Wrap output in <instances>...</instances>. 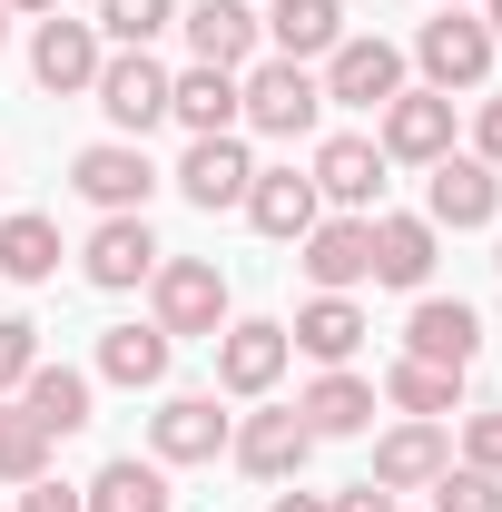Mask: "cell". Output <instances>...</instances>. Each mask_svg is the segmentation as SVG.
<instances>
[{
	"label": "cell",
	"instance_id": "obj_40",
	"mask_svg": "<svg viewBox=\"0 0 502 512\" xmlns=\"http://www.w3.org/2000/svg\"><path fill=\"white\" fill-rule=\"evenodd\" d=\"M0 10H20V20H50V10H60V0H0Z\"/></svg>",
	"mask_w": 502,
	"mask_h": 512
},
{
	"label": "cell",
	"instance_id": "obj_37",
	"mask_svg": "<svg viewBox=\"0 0 502 512\" xmlns=\"http://www.w3.org/2000/svg\"><path fill=\"white\" fill-rule=\"evenodd\" d=\"M10 512H89V503H79L69 483H50V473H40V483H20V503H10Z\"/></svg>",
	"mask_w": 502,
	"mask_h": 512
},
{
	"label": "cell",
	"instance_id": "obj_30",
	"mask_svg": "<svg viewBox=\"0 0 502 512\" xmlns=\"http://www.w3.org/2000/svg\"><path fill=\"white\" fill-rule=\"evenodd\" d=\"M453 394H463V375H443V365H414V355L384 375V404H394V414H414V424H443V414H453Z\"/></svg>",
	"mask_w": 502,
	"mask_h": 512
},
{
	"label": "cell",
	"instance_id": "obj_17",
	"mask_svg": "<svg viewBox=\"0 0 502 512\" xmlns=\"http://www.w3.org/2000/svg\"><path fill=\"white\" fill-rule=\"evenodd\" d=\"M306 178H315V197H335L345 217H375V207H384V148H375V138H355V128H335V138L315 148Z\"/></svg>",
	"mask_w": 502,
	"mask_h": 512
},
{
	"label": "cell",
	"instance_id": "obj_42",
	"mask_svg": "<svg viewBox=\"0 0 502 512\" xmlns=\"http://www.w3.org/2000/svg\"><path fill=\"white\" fill-rule=\"evenodd\" d=\"M434 10H473V0H434Z\"/></svg>",
	"mask_w": 502,
	"mask_h": 512
},
{
	"label": "cell",
	"instance_id": "obj_5",
	"mask_svg": "<svg viewBox=\"0 0 502 512\" xmlns=\"http://www.w3.org/2000/svg\"><path fill=\"white\" fill-rule=\"evenodd\" d=\"M69 188L89 197L99 217H148V197L168 188V178L148 168V148H138V138H99V148H79V158H69Z\"/></svg>",
	"mask_w": 502,
	"mask_h": 512
},
{
	"label": "cell",
	"instance_id": "obj_22",
	"mask_svg": "<svg viewBox=\"0 0 502 512\" xmlns=\"http://www.w3.org/2000/svg\"><path fill=\"white\" fill-rule=\"evenodd\" d=\"M296 414H306L315 444H335V434H365V424H375V384L355 375V365H325V375L296 394Z\"/></svg>",
	"mask_w": 502,
	"mask_h": 512
},
{
	"label": "cell",
	"instance_id": "obj_8",
	"mask_svg": "<svg viewBox=\"0 0 502 512\" xmlns=\"http://www.w3.org/2000/svg\"><path fill=\"white\" fill-rule=\"evenodd\" d=\"M286 365H296V345H286V325H276V316H227V335H217V394L266 404Z\"/></svg>",
	"mask_w": 502,
	"mask_h": 512
},
{
	"label": "cell",
	"instance_id": "obj_39",
	"mask_svg": "<svg viewBox=\"0 0 502 512\" xmlns=\"http://www.w3.org/2000/svg\"><path fill=\"white\" fill-rule=\"evenodd\" d=\"M276 512H335L325 493H276Z\"/></svg>",
	"mask_w": 502,
	"mask_h": 512
},
{
	"label": "cell",
	"instance_id": "obj_19",
	"mask_svg": "<svg viewBox=\"0 0 502 512\" xmlns=\"http://www.w3.org/2000/svg\"><path fill=\"white\" fill-rule=\"evenodd\" d=\"M365 227H375V286L424 296V286H434V256H443V227L434 217H404V207H375Z\"/></svg>",
	"mask_w": 502,
	"mask_h": 512
},
{
	"label": "cell",
	"instance_id": "obj_9",
	"mask_svg": "<svg viewBox=\"0 0 502 512\" xmlns=\"http://www.w3.org/2000/svg\"><path fill=\"white\" fill-rule=\"evenodd\" d=\"M424 217H434V227H453V237L493 227V217H502V168H483L473 148L434 158V168H424Z\"/></svg>",
	"mask_w": 502,
	"mask_h": 512
},
{
	"label": "cell",
	"instance_id": "obj_32",
	"mask_svg": "<svg viewBox=\"0 0 502 512\" xmlns=\"http://www.w3.org/2000/svg\"><path fill=\"white\" fill-rule=\"evenodd\" d=\"M40 473H50V434H40L20 404H0V483L20 493V483H40Z\"/></svg>",
	"mask_w": 502,
	"mask_h": 512
},
{
	"label": "cell",
	"instance_id": "obj_4",
	"mask_svg": "<svg viewBox=\"0 0 502 512\" xmlns=\"http://www.w3.org/2000/svg\"><path fill=\"white\" fill-rule=\"evenodd\" d=\"M315 89H325V109H384L404 89V50L384 30H345L325 50V69H315Z\"/></svg>",
	"mask_w": 502,
	"mask_h": 512
},
{
	"label": "cell",
	"instance_id": "obj_43",
	"mask_svg": "<svg viewBox=\"0 0 502 512\" xmlns=\"http://www.w3.org/2000/svg\"><path fill=\"white\" fill-rule=\"evenodd\" d=\"M0 40H10V10H0Z\"/></svg>",
	"mask_w": 502,
	"mask_h": 512
},
{
	"label": "cell",
	"instance_id": "obj_15",
	"mask_svg": "<svg viewBox=\"0 0 502 512\" xmlns=\"http://www.w3.org/2000/svg\"><path fill=\"white\" fill-rule=\"evenodd\" d=\"M404 355H414V365H443V375H473V355H483V316H473L463 296H414V316H404Z\"/></svg>",
	"mask_w": 502,
	"mask_h": 512
},
{
	"label": "cell",
	"instance_id": "obj_16",
	"mask_svg": "<svg viewBox=\"0 0 502 512\" xmlns=\"http://www.w3.org/2000/svg\"><path fill=\"white\" fill-rule=\"evenodd\" d=\"M168 178H178V197H188V207H207V217H217V207H247L256 158H247V138H237V128H217V138H188V158H178Z\"/></svg>",
	"mask_w": 502,
	"mask_h": 512
},
{
	"label": "cell",
	"instance_id": "obj_34",
	"mask_svg": "<svg viewBox=\"0 0 502 512\" xmlns=\"http://www.w3.org/2000/svg\"><path fill=\"white\" fill-rule=\"evenodd\" d=\"M30 365H40V325H30V316H0V404L30 384Z\"/></svg>",
	"mask_w": 502,
	"mask_h": 512
},
{
	"label": "cell",
	"instance_id": "obj_14",
	"mask_svg": "<svg viewBox=\"0 0 502 512\" xmlns=\"http://www.w3.org/2000/svg\"><path fill=\"white\" fill-rule=\"evenodd\" d=\"M227 453H237V473H256V483H296L315 463V434L296 404H266V414H247L237 434H227Z\"/></svg>",
	"mask_w": 502,
	"mask_h": 512
},
{
	"label": "cell",
	"instance_id": "obj_7",
	"mask_svg": "<svg viewBox=\"0 0 502 512\" xmlns=\"http://www.w3.org/2000/svg\"><path fill=\"white\" fill-rule=\"evenodd\" d=\"M168 79H178V69L158 60V50H109V60H99V79H89V99L109 109V128H119V138H148V128L168 119Z\"/></svg>",
	"mask_w": 502,
	"mask_h": 512
},
{
	"label": "cell",
	"instance_id": "obj_10",
	"mask_svg": "<svg viewBox=\"0 0 502 512\" xmlns=\"http://www.w3.org/2000/svg\"><path fill=\"white\" fill-rule=\"evenodd\" d=\"M296 266L315 276V296H355V286H375V227L335 207V217H315L296 237Z\"/></svg>",
	"mask_w": 502,
	"mask_h": 512
},
{
	"label": "cell",
	"instance_id": "obj_28",
	"mask_svg": "<svg viewBox=\"0 0 502 512\" xmlns=\"http://www.w3.org/2000/svg\"><path fill=\"white\" fill-rule=\"evenodd\" d=\"M168 355H178V335H158V325H109V335H99V384L148 394V384H168Z\"/></svg>",
	"mask_w": 502,
	"mask_h": 512
},
{
	"label": "cell",
	"instance_id": "obj_13",
	"mask_svg": "<svg viewBox=\"0 0 502 512\" xmlns=\"http://www.w3.org/2000/svg\"><path fill=\"white\" fill-rule=\"evenodd\" d=\"M158 227H148V217H99V227H89V247H79V276H89V286H99V296H128V286H148V276H158Z\"/></svg>",
	"mask_w": 502,
	"mask_h": 512
},
{
	"label": "cell",
	"instance_id": "obj_41",
	"mask_svg": "<svg viewBox=\"0 0 502 512\" xmlns=\"http://www.w3.org/2000/svg\"><path fill=\"white\" fill-rule=\"evenodd\" d=\"M473 10H483V30H493V40H502V0H473Z\"/></svg>",
	"mask_w": 502,
	"mask_h": 512
},
{
	"label": "cell",
	"instance_id": "obj_29",
	"mask_svg": "<svg viewBox=\"0 0 502 512\" xmlns=\"http://www.w3.org/2000/svg\"><path fill=\"white\" fill-rule=\"evenodd\" d=\"M0 276H10V286H50V276H60V227L30 217V207L0 217Z\"/></svg>",
	"mask_w": 502,
	"mask_h": 512
},
{
	"label": "cell",
	"instance_id": "obj_26",
	"mask_svg": "<svg viewBox=\"0 0 502 512\" xmlns=\"http://www.w3.org/2000/svg\"><path fill=\"white\" fill-rule=\"evenodd\" d=\"M168 119L188 128V138H217V128H237V69L188 60L178 79H168Z\"/></svg>",
	"mask_w": 502,
	"mask_h": 512
},
{
	"label": "cell",
	"instance_id": "obj_25",
	"mask_svg": "<svg viewBox=\"0 0 502 512\" xmlns=\"http://www.w3.org/2000/svg\"><path fill=\"white\" fill-rule=\"evenodd\" d=\"M79 503H89V512H168V463H148V453H109V463L79 483Z\"/></svg>",
	"mask_w": 502,
	"mask_h": 512
},
{
	"label": "cell",
	"instance_id": "obj_31",
	"mask_svg": "<svg viewBox=\"0 0 502 512\" xmlns=\"http://www.w3.org/2000/svg\"><path fill=\"white\" fill-rule=\"evenodd\" d=\"M109 50H148L158 30H178V0H99V20H89Z\"/></svg>",
	"mask_w": 502,
	"mask_h": 512
},
{
	"label": "cell",
	"instance_id": "obj_12",
	"mask_svg": "<svg viewBox=\"0 0 502 512\" xmlns=\"http://www.w3.org/2000/svg\"><path fill=\"white\" fill-rule=\"evenodd\" d=\"M99 60H109V40H99L89 20H69V10H50V20L30 30V79H40L50 99H89Z\"/></svg>",
	"mask_w": 502,
	"mask_h": 512
},
{
	"label": "cell",
	"instance_id": "obj_20",
	"mask_svg": "<svg viewBox=\"0 0 502 512\" xmlns=\"http://www.w3.org/2000/svg\"><path fill=\"white\" fill-rule=\"evenodd\" d=\"M315 217H325V197H315V178H306V168H256V178H247V227H256V237L296 247Z\"/></svg>",
	"mask_w": 502,
	"mask_h": 512
},
{
	"label": "cell",
	"instance_id": "obj_6",
	"mask_svg": "<svg viewBox=\"0 0 502 512\" xmlns=\"http://www.w3.org/2000/svg\"><path fill=\"white\" fill-rule=\"evenodd\" d=\"M375 148H384V168H434V158H453V99L404 79L375 109Z\"/></svg>",
	"mask_w": 502,
	"mask_h": 512
},
{
	"label": "cell",
	"instance_id": "obj_23",
	"mask_svg": "<svg viewBox=\"0 0 502 512\" xmlns=\"http://www.w3.org/2000/svg\"><path fill=\"white\" fill-rule=\"evenodd\" d=\"M89 384H99V375H79V365H50V355H40V365H30V384H20L10 404H20L50 444H60V434H79V424H89Z\"/></svg>",
	"mask_w": 502,
	"mask_h": 512
},
{
	"label": "cell",
	"instance_id": "obj_24",
	"mask_svg": "<svg viewBox=\"0 0 502 512\" xmlns=\"http://www.w3.org/2000/svg\"><path fill=\"white\" fill-rule=\"evenodd\" d=\"M256 30H266V50H276V60H306V69H315L335 40H345V0H276Z\"/></svg>",
	"mask_w": 502,
	"mask_h": 512
},
{
	"label": "cell",
	"instance_id": "obj_21",
	"mask_svg": "<svg viewBox=\"0 0 502 512\" xmlns=\"http://www.w3.org/2000/svg\"><path fill=\"white\" fill-rule=\"evenodd\" d=\"M443 463H453V434L404 414V424H394V434L375 444V473H365V483H384V493H434V483H443Z\"/></svg>",
	"mask_w": 502,
	"mask_h": 512
},
{
	"label": "cell",
	"instance_id": "obj_3",
	"mask_svg": "<svg viewBox=\"0 0 502 512\" xmlns=\"http://www.w3.org/2000/svg\"><path fill=\"white\" fill-rule=\"evenodd\" d=\"M493 30H483V10H434L424 30H414V69H424V89H483L493 79Z\"/></svg>",
	"mask_w": 502,
	"mask_h": 512
},
{
	"label": "cell",
	"instance_id": "obj_44",
	"mask_svg": "<svg viewBox=\"0 0 502 512\" xmlns=\"http://www.w3.org/2000/svg\"><path fill=\"white\" fill-rule=\"evenodd\" d=\"M493 266H502V256H493Z\"/></svg>",
	"mask_w": 502,
	"mask_h": 512
},
{
	"label": "cell",
	"instance_id": "obj_36",
	"mask_svg": "<svg viewBox=\"0 0 502 512\" xmlns=\"http://www.w3.org/2000/svg\"><path fill=\"white\" fill-rule=\"evenodd\" d=\"M473 158H483V168H502V89L473 109Z\"/></svg>",
	"mask_w": 502,
	"mask_h": 512
},
{
	"label": "cell",
	"instance_id": "obj_2",
	"mask_svg": "<svg viewBox=\"0 0 502 512\" xmlns=\"http://www.w3.org/2000/svg\"><path fill=\"white\" fill-rule=\"evenodd\" d=\"M148 325L158 335H227V276H217V256H158V276H148Z\"/></svg>",
	"mask_w": 502,
	"mask_h": 512
},
{
	"label": "cell",
	"instance_id": "obj_18",
	"mask_svg": "<svg viewBox=\"0 0 502 512\" xmlns=\"http://www.w3.org/2000/svg\"><path fill=\"white\" fill-rule=\"evenodd\" d=\"M178 30H188V60H207V69L266 60V30H256L247 0H178Z\"/></svg>",
	"mask_w": 502,
	"mask_h": 512
},
{
	"label": "cell",
	"instance_id": "obj_1",
	"mask_svg": "<svg viewBox=\"0 0 502 512\" xmlns=\"http://www.w3.org/2000/svg\"><path fill=\"white\" fill-rule=\"evenodd\" d=\"M325 119V89H315L306 60H247L237 69V128H256V138H306V128Z\"/></svg>",
	"mask_w": 502,
	"mask_h": 512
},
{
	"label": "cell",
	"instance_id": "obj_38",
	"mask_svg": "<svg viewBox=\"0 0 502 512\" xmlns=\"http://www.w3.org/2000/svg\"><path fill=\"white\" fill-rule=\"evenodd\" d=\"M335 512H394V493L384 483H355V493H335Z\"/></svg>",
	"mask_w": 502,
	"mask_h": 512
},
{
	"label": "cell",
	"instance_id": "obj_11",
	"mask_svg": "<svg viewBox=\"0 0 502 512\" xmlns=\"http://www.w3.org/2000/svg\"><path fill=\"white\" fill-rule=\"evenodd\" d=\"M227 434H237V414H217V384L207 394H168L158 414H148V463H217L227 453Z\"/></svg>",
	"mask_w": 502,
	"mask_h": 512
},
{
	"label": "cell",
	"instance_id": "obj_27",
	"mask_svg": "<svg viewBox=\"0 0 502 512\" xmlns=\"http://www.w3.org/2000/svg\"><path fill=\"white\" fill-rule=\"evenodd\" d=\"M286 345L315 355V365H345V355L365 345V306H355V296H306L296 325H286Z\"/></svg>",
	"mask_w": 502,
	"mask_h": 512
},
{
	"label": "cell",
	"instance_id": "obj_35",
	"mask_svg": "<svg viewBox=\"0 0 502 512\" xmlns=\"http://www.w3.org/2000/svg\"><path fill=\"white\" fill-rule=\"evenodd\" d=\"M453 463H473V473H502V404L463 414V444H453Z\"/></svg>",
	"mask_w": 502,
	"mask_h": 512
},
{
	"label": "cell",
	"instance_id": "obj_33",
	"mask_svg": "<svg viewBox=\"0 0 502 512\" xmlns=\"http://www.w3.org/2000/svg\"><path fill=\"white\" fill-rule=\"evenodd\" d=\"M434 512H502V473H473V463H443Z\"/></svg>",
	"mask_w": 502,
	"mask_h": 512
}]
</instances>
